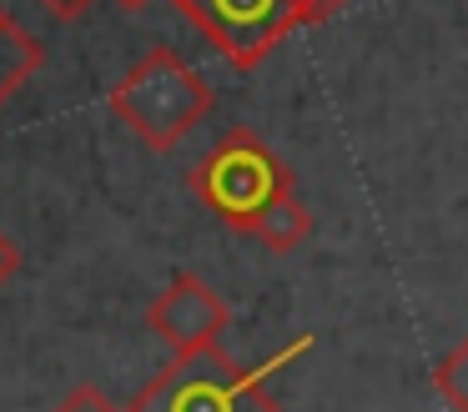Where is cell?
I'll return each instance as SVG.
<instances>
[{
    "instance_id": "11",
    "label": "cell",
    "mask_w": 468,
    "mask_h": 412,
    "mask_svg": "<svg viewBox=\"0 0 468 412\" xmlns=\"http://www.w3.org/2000/svg\"><path fill=\"white\" fill-rule=\"evenodd\" d=\"M347 0H303V26H317V20H327L333 10H343Z\"/></svg>"
},
{
    "instance_id": "12",
    "label": "cell",
    "mask_w": 468,
    "mask_h": 412,
    "mask_svg": "<svg viewBox=\"0 0 468 412\" xmlns=\"http://www.w3.org/2000/svg\"><path fill=\"white\" fill-rule=\"evenodd\" d=\"M46 10H51L56 20H76L81 10H91V0H41Z\"/></svg>"
},
{
    "instance_id": "3",
    "label": "cell",
    "mask_w": 468,
    "mask_h": 412,
    "mask_svg": "<svg viewBox=\"0 0 468 412\" xmlns=\"http://www.w3.org/2000/svg\"><path fill=\"white\" fill-rule=\"evenodd\" d=\"M192 191L232 231H252L262 221V211L297 186H292V171L282 166V156L262 136H252L247 126H232L192 166Z\"/></svg>"
},
{
    "instance_id": "7",
    "label": "cell",
    "mask_w": 468,
    "mask_h": 412,
    "mask_svg": "<svg viewBox=\"0 0 468 412\" xmlns=\"http://www.w3.org/2000/svg\"><path fill=\"white\" fill-rule=\"evenodd\" d=\"M247 237H257L267 251H297V247H307V237H313V211L303 206L297 191H287L282 201H272V206L262 211V221H257Z\"/></svg>"
},
{
    "instance_id": "4",
    "label": "cell",
    "mask_w": 468,
    "mask_h": 412,
    "mask_svg": "<svg viewBox=\"0 0 468 412\" xmlns=\"http://www.w3.org/2000/svg\"><path fill=\"white\" fill-rule=\"evenodd\" d=\"M232 66L252 70L303 30V0H172Z\"/></svg>"
},
{
    "instance_id": "1",
    "label": "cell",
    "mask_w": 468,
    "mask_h": 412,
    "mask_svg": "<svg viewBox=\"0 0 468 412\" xmlns=\"http://www.w3.org/2000/svg\"><path fill=\"white\" fill-rule=\"evenodd\" d=\"M217 106L212 86L176 56L172 46H152L142 60L116 76L112 111L146 151H172L207 121Z\"/></svg>"
},
{
    "instance_id": "9",
    "label": "cell",
    "mask_w": 468,
    "mask_h": 412,
    "mask_svg": "<svg viewBox=\"0 0 468 412\" xmlns=\"http://www.w3.org/2000/svg\"><path fill=\"white\" fill-rule=\"evenodd\" d=\"M51 412H126V407L112 397V392H101V387H91V382H81V387H71Z\"/></svg>"
},
{
    "instance_id": "10",
    "label": "cell",
    "mask_w": 468,
    "mask_h": 412,
    "mask_svg": "<svg viewBox=\"0 0 468 412\" xmlns=\"http://www.w3.org/2000/svg\"><path fill=\"white\" fill-rule=\"evenodd\" d=\"M21 261H26V257H21V247L11 241V231H0V287H5L16 271H21Z\"/></svg>"
},
{
    "instance_id": "6",
    "label": "cell",
    "mask_w": 468,
    "mask_h": 412,
    "mask_svg": "<svg viewBox=\"0 0 468 412\" xmlns=\"http://www.w3.org/2000/svg\"><path fill=\"white\" fill-rule=\"evenodd\" d=\"M41 60H46L41 40H36L11 10L0 5V106L31 86L36 70H41Z\"/></svg>"
},
{
    "instance_id": "5",
    "label": "cell",
    "mask_w": 468,
    "mask_h": 412,
    "mask_svg": "<svg viewBox=\"0 0 468 412\" xmlns=\"http://www.w3.org/2000/svg\"><path fill=\"white\" fill-rule=\"evenodd\" d=\"M146 327H152L176 357H186V352H197V347H217V337L232 327V307H227V297H217L197 271H176L162 287V297L146 307Z\"/></svg>"
},
{
    "instance_id": "8",
    "label": "cell",
    "mask_w": 468,
    "mask_h": 412,
    "mask_svg": "<svg viewBox=\"0 0 468 412\" xmlns=\"http://www.w3.org/2000/svg\"><path fill=\"white\" fill-rule=\"evenodd\" d=\"M433 387H438V397H443L448 412H468V337H458L453 347L438 357Z\"/></svg>"
},
{
    "instance_id": "2",
    "label": "cell",
    "mask_w": 468,
    "mask_h": 412,
    "mask_svg": "<svg viewBox=\"0 0 468 412\" xmlns=\"http://www.w3.org/2000/svg\"><path fill=\"white\" fill-rule=\"evenodd\" d=\"M287 357H297V347H287L277 362ZM272 367H242L222 347H197L166 362L132 397L126 412H282L272 382H267Z\"/></svg>"
},
{
    "instance_id": "13",
    "label": "cell",
    "mask_w": 468,
    "mask_h": 412,
    "mask_svg": "<svg viewBox=\"0 0 468 412\" xmlns=\"http://www.w3.org/2000/svg\"><path fill=\"white\" fill-rule=\"evenodd\" d=\"M116 5H122V10H146L152 0H116Z\"/></svg>"
}]
</instances>
